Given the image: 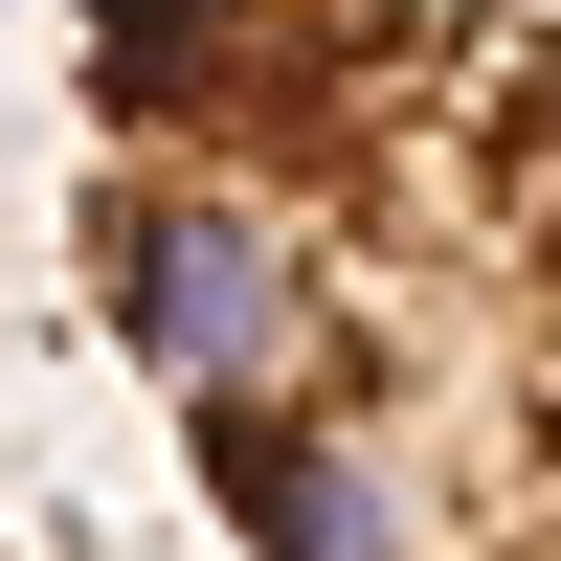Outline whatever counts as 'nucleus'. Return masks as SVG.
Wrapping results in <instances>:
<instances>
[{"label":"nucleus","instance_id":"1","mask_svg":"<svg viewBox=\"0 0 561 561\" xmlns=\"http://www.w3.org/2000/svg\"><path fill=\"white\" fill-rule=\"evenodd\" d=\"M68 270L225 561H561V0H68Z\"/></svg>","mask_w":561,"mask_h":561}]
</instances>
